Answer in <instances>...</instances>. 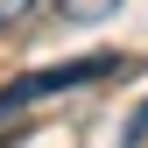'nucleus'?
I'll return each mask as SVG.
<instances>
[{"label": "nucleus", "instance_id": "f257e3e1", "mask_svg": "<svg viewBox=\"0 0 148 148\" xmlns=\"http://www.w3.org/2000/svg\"><path fill=\"white\" fill-rule=\"evenodd\" d=\"M113 71H120V57H113V49H99V57H78V64H49V71H28V78H14L7 92H0V120H7V113H28V106L57 99V92L99 85V78H113Z\"/></svg>", "mask_w": 148, "mask_h": 148}, {"label": "nucleus", "instance_id": "f03ea898", "mask_svg": "<svg viewBox=\"0 0 148 148\" xmlns=\"http://www.w3.org/2000/svg\"><path fill=\"white\" fill-rule=\"evenodd\" d=\"M113 7H120V0H57V14H64V21H106Z\"/></svg>", "mask_w": 148, "mask_h": 148}, {"label": "nucleus", "instance_id": "7ed1b4c3", "mask_svg": "<svg viewBox=\"0 0 148 148\" xmlns=\"http://www.w3.org/2000/svg\"><path fill=\"white\" fill-rule=\"evenodd\" d=\"M148 141V99L134 106V113H127V127H120V148H141Z\"/></svg>", "mask_w": 148, "mask_h": 148}, {"label": "nucleus", "instance_id": "20e7f679", "mask_svg": "<svg viewBox=\"0 0 148 148\" xmlns=\"http://www.w3.org/2000/svg\"><path fill=\"white\" fill-rule=\"evenodd\" d=\"M28 14H35V0H0V28H21Z\"/></svg>", "mask_w": 148, "mask_h": 148}]
</instances>
